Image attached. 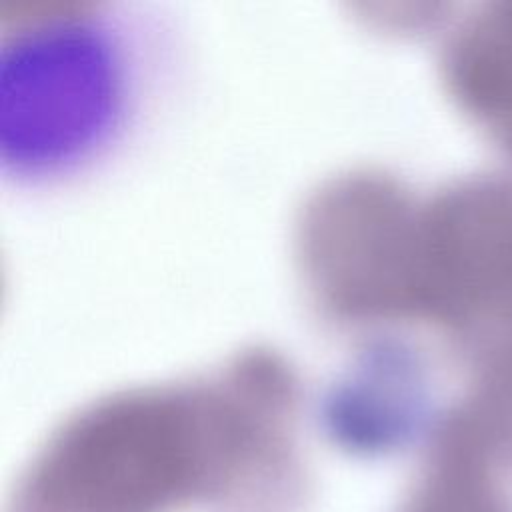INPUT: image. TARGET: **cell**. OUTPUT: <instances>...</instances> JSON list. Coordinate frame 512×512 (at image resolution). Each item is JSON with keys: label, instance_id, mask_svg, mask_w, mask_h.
<instances>
[{"label": "cell", "instance_id": "6da1fadb", "mask_svg": "<svg viewBox=\"0 0 512 512\" xmlns=\"http://www.w3.org/2000/svg\"><path fill=\"white\" fill-rule=\"evenodd\" d=\"M2 60V142L18 164L52 170L78 162L114 132L124 64L92 18L40 24Z\"/></svg>", "mask_w": 512, "mask_h": 512}]
</instances>
